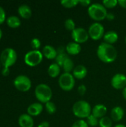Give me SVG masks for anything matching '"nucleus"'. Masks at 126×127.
Instances as JSON below:
<instances>
[{"label":"nucleus","instance_id":"obj_16","mask_svg":"<svg viewBox=\"0 0 126 127\" xmlns=\"http://www.w3.org/2000/svg\"><path fill=\"white\" fill-rule=\"evenodd\" d=\"M19 124L20 127H33V119L28 114H22L19 118Z\"/></svg>","mask_w":126,"mask_h":127},{"label":"nucleus","instance_id":"obj_41","mask_svg":"<svg viewBox=\"0 0 126 127\" xmlns=\"http://www.w3.org/2000/svg\"><path fill=\"white\" fill-rule=\"evenodd\" d=\"M122 94H123V96L124 99L126 100V87H125V88L123 89V92H122Z\"/></svg>","mask_w":126,"mask_h":127},{"label":"nucleus","instance_id":"obj_44","mask_svg":"<svg viewBox=\"0 0 126 127\" xmlns=\"http://www.w3.org/2000/svg\"></svg>","mask_w":126,"mask_h":127},{"label":"nucleus","instance_id":"obj_31","mask_svg":"<svg viewBox=\"0 0 126 127\" xmlns=\"http://www.w3.org/2000/svg\"><path fill=\"white\" fill-rule=\"evenodd\" d=\"M30 45L33 50H39V48L41 47V42L38 38H33L30 42Z\"/></svg>","mask_w":126,"mask_h":127},{"label":"nucleus","instance_id":"obj_38","mask_svg":"<svg viewBox=\"0 0 126 127\" xmlns=\"http://www.w3.org/2000/svg\"><path fill=\"white\" fill-rule=\"evenodd\" d=\"M114 18H115V16H114V14L113 13H111V12H110V13H107L106 19H107L108 20L111 21V20H114Z\"/></svg>","mask_w":126,"mask_h":127},{"label":"nucleus","instance_id":"obj_9","mask_svg":"<svg viewBox=\"0 0 126 127\" xmlns=\"http://www.w3.org/2000/svg\"><path fill=\"white\" fill-rule=\"evenodd\" d=\"M13 85L21 92H27L31 88V81L25 75H19L13 80Z\"/></svg>","mask_w":126,"mask_h":127},{"label":"nucleus","instance_id":"obj_18","mask_svg":"<svg viewBox=\"0 0 126 127\" xmlns=\"http://www.w3.org/2000/svg\"><path fill=\"white\" fill-rule=\"evenodd\" d=\"M42 54L48 60H54L57 56V51L56 49L52 45H47L44 46L42 49Z\"/></svg>","mask_w":126,"mask_h":127},{"label":"nucleus","instance_id":"obj_13","mask_svg":"<svg viewBox=\"0 0 126 127\" xmlns=\"http://www.w3.org/2000/svg\"><path fill=\"white\" fill-rule=\"evenodd\" d=\"M107 111H108V109L105 105H103V104H97L92 109L91 114L94 116H95L96 118H97L98 119H100V118L105 116V115L107 113Z\"/></svg>","mask_w":126,"mask_h":127},{"label":"nucleus","instance_id":"obj_35","mask_svg":"<svg viewBox=\"0 0 126 127\" xmlns=\"http://www.w3.org/2000/svg\"><path fill=\"white\" fill-rule=\"evenodd\" d=\"M79 4L84 7H89V5L91 4V2L90 0H79Z\"/></svg>","mask_w":126,"mask_h":127},{"label":"nucleus","instance_id":"obj_24","mask_svg":"<svg viewBox=\"0 0 126 127\" xmlns=\"http://www.w3.org/2000/svg\"><path fill=\"white\" fill-rule=\"evenodd\" d=\"M113 121L109 117H103L100 119L99 121V126L100 127H112Z\"/></svg>","mask_w":126,"mask_h":127},{"label":"nucleus","instance_id":"obj_14","mask_svg":"<svg viewBox=\"0 0 126 127\" xmlns=\"http://www.w3.org/2000/svg\"><path fill=\"white\" fill-rule=\"evenodd\" d=\"M43 110V106L41 103H33L30 104L27 109V114L30 116H38Z\"/></svg>","mask_w":126,"mask_h":127},{"label":"nucleus","instance_id":"obj_23","mask_svg":"<svg viewBox=\"0 0 126 127\" xmlns=\"http://www.w3.org/2000/svg\"><path fill=\"white\" fill-rule=\"evenodd\" d=\"M62 68H63V71L65 73H71V71H73L74 68V64L72 60L69 57L65 60Z\"/></svg>","mask_w":126,"mask_h":127},{"label":"nucleus","instance_id":"obj_22","mask_svg":"<svg viewBox=\"0 0 126 127\" xmlns=\"http://www.w3.org/2000/svg\"><path fill=\"white\" fill-rule=\"evenodd\" d=\"M7 24L10 28H18L21 25V20L16 16H10L7 19Z\"/></svg>","mask_w":126,"mask_h":127},{"label":"nucleus","instance_id":"obj_37","mask_svg":"<svg viewBox=\"0 0 126 127\" xmlns=\"http://www.w3.org/2000/svg\"><path fill=\"white\" fill-rule=\"evenodd\" d=\"M10 74V70H9V68H6V67H4L2 71H1V74L4 75V76H7L8 74Z\"/></svg>","mask_w":126,"mask_h":127},{"label":"nucleus","instance_id":"obj_45","mask_svg":"<svg viewBox=\"0 0 126 127\" xmlns=\"http://www.w3.org/2000/svg\"><path fill=\"white\" fill-rule=\"evenodd\" d=\"M0 66H1V63H0Z\"/></svg>","mask_w":126,"mask_h":127},{"label":"nucleus","instance_id":"obj_5","mask_svg":"<svg viewBox=\"0 0 126 127\" xmlns=\"http://www.w3.org/2000/svg\"><path fill=\"white\" fill-rule=\"evenodd\" d=\"M17 60V54L16 51L11 48H7L4 49L0 55V63L6 68H9L13 65Z\"/></svg>","mask_w":126,"mask_h":127},{"label":"nucleus","instance_id":"obj_27","mask_svg":"<svg viewBox=\"0 0 126 127\" xmlns=\"http://www.w3.org/2000/svg\"><path fill=\"white\" fill-rule=\"evenodd\" d=\"M68 57V54L66 53L65 54H57L56 57V63L59 65L60 67H62L63 65V63L65 61V60Z\"/></svg>","mask_w":126,"mask_h":127},{"label":"nucleus","instance_id":"obj_34","mask_svg":"<svg viewBox=\"0 0 126 127\" xmlns=\"http://www.w3.org/2000/svg\"><path fill=\"white\" fill-rule=\"evenodd\" d=\"M5 20V12L2 7L0 6V24L4 22Z\"/></svg>","mask_w":126,"mask_h":127},{"label":"nucleus","instance_id":"obj_39","mask_svg":"<svg viewBox=\"0 0 126 127\" xmlns=\"http://www.w3.org/2000/svg\"><path fill=\"white\" fill-rule=\"evenodd\" d=\"M50 127V124L48 121H43L42 123H40L37 127Z\"/></svg>","mask_w":126,"mask_h":127},{"label":"nucleus","instance_id":"obj_42","mask_svg":"<svg viewBox=\"0 0 126 127\" xmlns=\"http://www.w3.org/2000/svg\"><path fill=\"white\" fill-rule=\"evenodd\" d=\"M114 127H126L124 124H117L115 125Z\"/></svg>","mask_w":126,"mask_h":127},{"label":"nucleus","instance_id":"obj_26","mask_svg":"<svg viewBox=\"0 0 126 127\" xmlns=\"http://www.w3.org/2000/svg\"><path fill=\"white\" fill-rule=\"evenodd\" d=\"M99 119L97 118H96L95 116H94L92 114L88 116L87 118V124H88L89 127H95L97 126H99Z\"/></svg>","mask_w":126,"mask_h":127},{"label":"nucleus","instance_id":"obj_1","mask_svg":"<svg viewBox=\"0 0 126 127\" xmlns=\"http://www.w3.org/2000/svg\"><path fill=\"white\" fill-rule=\"evenodd\" d=\"M97 54L98 58L105 63H111L117 57V51L113 45L102 42L97 48Z\"/></svg>","mask_w":126,"mask_h":127},{"label":"nucleus","instance_id":"obj_17","mask_svg":"<svg viewBox=\"0 0 126 127\" xmlns=\"http://www.w3.org/2000/svg\"><path fill=\"white\" fill-rule=\"evenodd\" d=\"M66 52L69 55L75 56L80 53L81 51V45L79 43L75 42H71L65 46Z\"/></svg>","mask_w":126,"mask_h":127},{"label":"nucleus","instance_id":"obj_29","mask_svg":"<svg viewBox=\"0 0 126 127\" xmlns=\"http://www.w3.org/2000/svg\"><path fill=\"white\" fill-rule=\"evenodd\" d=\"M45 109H46V111L48 114L50 115H53L56 112V105L51 102V101H49L48 103H45Z\"/></svg>","mask_w":126,"mask_h":127},{"label":"nucleus","instance_id":"obj_4","mask_svg":"<svg viewBox=\"0 0 126 127\" xmlns=\"http://www.w3.org/2000/svg\"><path fill=\"white\" fill-rule=\"evenodd\" d=\"M53 92L49 86L45 83L39 84L35 89V96L36 99L42 103L50 101Z\"/></svg>","mask_w":126,"mask_h":127},{"label":"nucleus","instance_id":"obj_12","mask_svg":"<svg viewBox=\"0 0 126 127\" xmlns=\"http://www.w3.org/2000/svg\"><path fill=\"white\" fill-rule=\"evenodd\" d=\"M87 74H88V70L86 67L83 65H76L72 71L73 76L74 77L75 79H77V80L84 79L87 76Z\"/></svg>","mask_w":126,"mask_h":127},{"label":"nucleus","instance_id":"obj_30","mask_svg":"<svg viewBox=\"0 0 126 127\" xmlns=\"http://www.w3.org/2000/svg\"><path fill=\"white\" fill-rule=\"evenodd\" d=\"M105 8H114L118 4V0H104L102 3Z\"/></svg>","mask_w":126,"mask_h":127},{"label":"nucleus","instance_id":"obj_33","mask_svg":"<svg viewBox=\"0 0 126 127\" xmlns=\"http://www.w3.org/2000/svg\"><path fill=\"white\" fill-rule=\"evenodd\" d=\"M86 91H87V88L84 84H81L78 87V89H77V92H78V93H79V95L80 96L85 95V94L86 93Z\"/></svg>","mask_w":126,"mask_h":127},{"label":"nucleus","instance_id":"obj_19","mask_svg":"<svg viewBox=\"0 0 126 127\" xmlns=\"http://www.w3.org/2000/svg\"><path fill=\"white\" fill-rule=\"evenodd\" d=\"M118 39H119L118 33L114 31H108L107 33H105L104 34V36H103L104 42H106L110 45H113V44L116 43L117 42Z\"/></svg>","mask_w":126,"mask_h":127},{"label":"nucleus","instance_id":"obj_3","mask_svg":"<svg viewBox=\"0 0 126 127\" xmlns=\"http://www.w3.org/2000/svg\"><path fill=\"white\" fill-rule=\"evenodd\" d=\"M88 16L97 22L104 20L106 19L107 9L105 7L100 3H93L88 8Z\"/></svg>","mask_w":126,"mask_h":127},{"label":"nucleus","instance_id":"obj_25","mask_svg":"<svg viewBox=\"0 0 126 127\" xmlns=\"http://www.w3.org/2000/svg\"><path fill=\"white\" fill-rule=\"evenodd\" d=\"M60 3L64 7L72 8L79 4V0H62Z\"/></svg>","mask_w":126,"mask_h":127},{"label":"nucleus","instance_id":"obj_21","mask_svg":"<svg viewBox=\"0 0 126 127\" xmlns=\"http://www.w3.org/2000/svg\"><path fill=\"white\" fill-rule=\"evenodd\" d=\"M60 70H61V67L59 65H58L56 63H52L50 65V66L48 68V75L52 77V78H55L56 77H58L60 74Z\"/></svg>","mask_w":126,"mask_h":127},{"label":"nucleus","instance_id":"obj_8","mask_svg":"<svg viewBox=\"0 0 126 127\" xmlns=\"http://www.w3.org/2000/svg\"><path fill=\"white\" fill-rule=\"evenodd\" d=\"M88 34L89 37H91L94 40H100L103 38L105 28L104 26L100 22H94L88 28Z\"/></svg>","mask_w":126,"mask_h":127},{"label":"nucleus","instance_id":"obj_28","mask_svg":"<svg viewBox=\"0 0 126 127\" xmlns=\"http://www.w3.org/2000/svg\"><path fill=\"white\" fill-rule=\"evenodd\" d=\"M64 25H65V28L68 31H70L71 32L76 28V24H75L74 21L72 19H67L65 21Z\"/></svg>","mask_w":126,"mask_h":127},{"label":"nucleus","instance_id":"obj_43","mask_svg":"<svg viewBox=\"0 0 126 127\" xmlns=\"http://www.w3.org/2000/svg\"><path fill=\"white\" fill-rule=\"evenodd\" d=\"M1 36H2V31H1V30L0 28V39L1 38Z\"/></svg>","mask_w":126,"mask_h":127},{"label":"nucleus","instance_id":"obj_11","mask_svg":"<svg viewBox=\"0 0 126 127\" xmlns=\"http://www.w3.org/2000/svg\"><path fill=\"white\" fill-rule=\"evenodd\" d=\"M111 86L115 89H123L126 87V75L118 73L114 75L111 80Z\"/></svg>","mask_w":126,"mask_h":127},{"label":"nucleus","instance_id":"obj_15","mask_svg":"<svg viewBox=\"0 0 126 127\" xmlns=\"http://www.w3.org/2000/svg\"><path fill=\"white\" fill-rule=\"evenodd\" d=\"M124 109L121 107V106H115L111 109V118L112 119V121L118 122L120 121L121 120H123V117H124Z\"/></svg>","mask_w":126,"mask_h":127},{"label":"nucleus","instance_id":"obj_6","mask_svg":"<svg viewBox=\"0 0 126 127\" xmlns=\"http://www.w3.org/2000/svg\"><path fill=\"white\" fill-rule=\"evenodd\" d=\"M59 86L63 91L70 92L75 86V78L71 73H63L59 77Z\"/></svg>","mask_w":126,"mask_h":127},{"label":"nucleus","instance_id":"obj_2","mask_svg":"<svg viewBox=\"0 0 126 127\" xmlns=\"http://www.w3.org/2000/svg\"><path fill=\"white\" fill-rule=\"evenodd\" d=\"M72 111L76 117L80 119H84L87 118L91 115L92 109L88 102L84 100H81L76 101L72 107Z\"/></svg>","mask_w":126,"mask_h":127},{"label":"nucleus","instance_id":"obj_7","mask_svg":"<svg viewBox=\"0 0 126 127\" xmlns=\"http://www.w3.org/2000/svg\"><path fill=\"white\" fill-rule=\"evenodd\" d=\"M43 60V54L39 50H32L28 51L25 55V63L30 66L34 67L38 65Z\"/></svg>","mask_w":126,"mask_h":127},{"label":"nucleus","instance_id":"obj_10","mask_svg":"<svg viewBox=\"0 0 126 127\" xmlns=\"http://www.w3.org/2000/svg\"><path fill=\"white\" fill-rule=\"evenodd\" d=\"M71 38L74 42L81 44L86 42L89 39V34L88 31L83 28H76L71 32Z\"/></svg>","mask_w":126,"mask_h":127},{"label":"nucleus","instance_id":"obj_32","mask_svg":"<svg viewBox=\"0 0 126 127\" xmlns=\"http://www.w3.org/2000/svg\"><path fill=\"white\" fill-rule=\"evenodd\" d=\"M89 127L88 124H87V122L82 119H80V120H78L76 121H75L72 127Z\"/></svg>","mask_w":126,"mask_h":127},{"label":"nucleus","instance_id":"obj_40","mask_svg":"<svg viewBox=\"0 0 126 127\" xmlns=\"http://www.w3.org/2000/svg\"><path fill=\"white\" fill-rule=\"evenodd\" d=\"M118 4L123 8L126 9V0H119Z\"/></svg>","mask_w":126,"mask_h":127},{"label":"nucleus","instance_id":"obj_36","mask_svg":"<svg viewBox=\"0 0 126 127\" xmlns=\"http://www.w3.org/2000/svg\"><path fill=\"white\" fill-rule=\"evenodd\" d=\"M56 51H57V54H65V51H66L65 47H64V46H59V47L56 49Z\"/></svg>","mask_w":126,"mask_h":127},{"label":"nucleus","instance_id":"obj_20","mask_svg":"<svg viewBox=\"0 0 126 127\" xmlns=\"http://www.w3.org/2000/svg\"><path fill=\"white\" fill-rule=\"evenodd\" d=\"M18 13L23 19H29L32 15V10L30 7L25 4H21L18 8Z\"/></svg>","mask_w":126,"mask_h":127}]
</instances>
